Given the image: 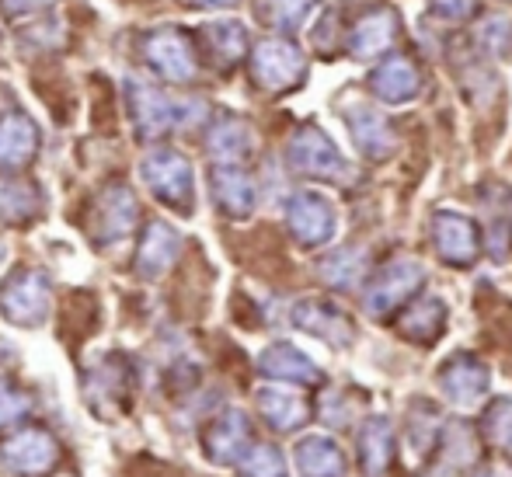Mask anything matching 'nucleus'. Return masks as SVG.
<instances>
[{"label":"nucleus","mask_w":512,"mask_h":477,"mask_svg":"<svg viewBox=\"0 0 512 477\" xmlns=\"http://www.w3.org/2000/svg\"><path fill=\"white\" fill-rule=\"evenodd\" d=\"M345 122H349V133L356 140V147L363 150L373 161H384L398 150V136H394V126L377 112L373 105H363V101H352L345 108Z\"/></svg>","instance_id":"10"},{"label":"nucleus","mask_w":512,"mask_h":477,"mask_svg":"<svg viewBox=\"0 0 512 477\" xmlns=\"http://www.w3.org/2000/svg\"><path fill=\"white\" fill-rule=\"evenodd\" d=\"M366 272V251L363 248H342L321 262V279L335 289H349L363 279Z\"/></svg>","instance_id":"25"},{"label":"nucleus","mask_w":512,"mask_h":477,"mask_svg":"<svg viewBox=\"0 0 512 477\" xmlns=\"http://www.w3.org/2000/svg\"><path fill=\"white\" fill-rule=\"evenodd\" d=\"M262 373H265V377H276V380L307 383V387L321 383V370L310 363L304 352L293 349V345H286V342L269 345V349L262 352Z\"/></svg>","instance_id":"18"},{"label":"nucleus","mask_w":512,"mask_h":477,"mask_svg":"<svg viewBox=\"0 0 512 477\" xmlns=\"http://www.w3.org/2000/svg\"><path fill=\"white\" fill-rule=\"evenodd\" d=\"M398 32H401L398 11H391V7H373L370 14H363V18L352 25L345 46H349V56H356V60H370V56L387 53V49L394 46V39H398Z\"/></svg>","instance_id":"11"},{"label":"nucleus","mask_w":512,"mask_h":477,"mask_svg":"<svg viewBox=\"0 0 512 477\" xmlns=\"http://www.w3.org/2000/svg\"><path fill=\"white\" fill-rule=\"evenodd\" d=\"M485 432L495 446L512 453V397H499L485 411Z\"/></svg>","instance_id":"28"},{"label":"nucleus","mask_w":512,"mask_h":477,"mask_svg":"<svg viewBox=\"0 0 512 477\" xmlns=\"http://www.w3.org/2000/svg\"><path fill=\"white\" fill-rule=\"evenodd\" d=\"M258 404H262L265 418H269L276 429H297V425H304L310 415L307 401H300L297 394H286V390H262V394H258Z\"/></svg>","instance_id":"24"},{"label":"nucleus","mask_w":512,"mask_h":477,"mask_svg":"<svg viewBox=\"0 0 512 477\" xmlns=\"http://www.w3.org/2000/svg\"><path fill=\"white\" fill-rule=\"evenodd\" d=\"M481 42H485L488 53L509 56L512 53V21L509 18H492L481 28Z\"/></svg>","instance_id":"30"},{"label":"nucleus","mask_w":512,"mask_h":477,"mask_svg":"<svg viewBox=\"0 0 512 477\" xmlns=\"http://www.w3.org/2000/svg\"><path fill=\"white\" fill-rule=\"evenodd\" d=\"M46 4H53V0H0V11H4L7 18H25V14L42 11Z\"/></svg>","instance_id":"32"},{"label":"nucleus","mask_w":512,"mask_h":477,"mask_svg":"<svg viewBox=\"0 0 512 477\" xmlns=\"http://www.w3.org/2000/svg\"><path fill=\"white\" fill-rule=\"evenodd\" d=\"M286 157H290L293 171L310 178H324V182H338V178H349V164L338 154L335 140L324 136L321 129L304 126L293 133L290 147H286Z\"/></svg>","instance_id":"4"},{"label":"nucleus","mask_w":512,"mask_h":477,"mask_svg":"<svg viewBox=\"0 0 512 477\" xmlns=\"http://www.w3.org/2000/svg\"><path fill=\"white\" fill-rule=\"evenodd\" d=\"M209 150L223 161H237L251 150V126L237 115H220L209 129Z\"/></svg>","instance_id":"23"},{"label":"nucleus","mask_w":512,"mask_h":477,"mask_svg":"<svg viewBox=\"0 0 512 477\" xmlns=\"http://www.w3.org/2000/svg\"><path fill=\"white\" fill-rule=\"evenodd\" d=\"M213 192L220 209L230 216H248L255 209V182L234 164H220L213 171Z\"/></svg>","instance_id":"19"},{"label":"nucleus","mask_w":512,"mask_h":477,"mask_svg":"<svg viewBox=\"0 0 512 477\" xmlns=\"http://www.w3.org/2000/svg\"><path fill=\"white\" fill-rule=\"evenodd\" d=\"M432 248L443 258L446 265H457V269H467V265L478 262L481 255V230L471 216L453 213V209H439L432 216Z\"/></svg>","instance_id":"6"},{"label":"nucleus","mask_w":512,"mask_h":477,"mask_svg":"<svg viewBox=\"0 0 512 477\" xmlns=\"http://www.w3.org/2000/svg\"><path fill=\"white\" fill-rule=\"evenodd\" d=\"M286 220L290 230L304 248H317V244H328L338 230V216L324 195L317 192H297L286 206Z\"/></svg>","instance_id":"8"},{"label":"nucleus","mask_w":512,"mask_h":477,"mask_svg":"<svg viewBox=\"0 0 512 477\" xmlns=\"http://www.w3.org/2000/svg\"><path fill=\"white\" fill-rule=\"evenodd\" d=\"M199 42L216 70H234L248 53V28L241 21H209L199 28Z\"/></svg>","instance_id":"14"},{"label":"nucleus","mask_w":512,"mask_h":477,"mask_svg":"<svg viewBox=\"0 0 512 477\" xmlns=\"http://www.w3.org/2000/svg\"><path fill=\"white\" fill-rule=\"evenodd\" d=\"M478 477H509V474L502 471V467H485V471H481Z\"/></svg>","instance_id":"34"},{"label":"nucleus","mask_w":512,"mask_h":477,"mask_svg":"<svg viewBox=\"0 0 512 477\" xmlns=\"http://www.w3.org/2000/svg\"><path fill=\"white\" fill-rule=\"evenodd\" d=\"M297 467L304 477H345L342 450L324 436H307L297 446Z\"/></svg>","instance_id":"21"},{"label":"nucleus","mask_w":512,"mask_h":477,"mask_svg":"<svg viewBox=\"0 0 512 477\" xmlns=\"http://www.w3.org/2000/svg\"><path fill=\"white\" fill-rule=\"evenodd\" d=\"M143 56H147L150 70H157L168 81H192L196 77V49H192L189 35L178 28H157L143 39Z\"/></svg>","instance_id":"7"},{"label":"nucleus","mask_w":512,"mask_h":477,"mask_svg":"<svg viewBox=\"0 0 512 477\" xmlns=\"http://www.w3.org/2000/svg\"><path fill=\"white\" fill-rule=\"evenodd\" d=\"M425 286V265L415 262V258H394L384 269L377 272V279L366 289V314L370 317H391L398 307H405L411 296Z\"/></svg>","instance_id":"1"},{"label":"nucleus","mask_w":512,"mask_h":477,"mask_svg":"<svg viewBox=\"0 0 512 477\" xmlns=\"http://www.w3.org/2000/svg\"><path fill=\"white\" fill-rule=\"evenodd\" d=\"M175 244H178V237L171 234L164 223H154L147 244H143V251H140V265H147L150 276H157V272L171 262V255H175Z\"/></svg>","instance_id":"26"},{"label":"nucleus","mask_w":512,"mask_h":477,"mask_svg":"<svg viewBox=\"0 0 512 477\" xmlns=\"http://www.w3.org/2000/svg\"><path fill=\"white\" fill-rule=\"evenodd\" d=\"M39 147V133H35V122L21 112H11L7 119H0V164L7 168H18Z\"/></svg>","instance_id":"20"},{"label":"nucleus","mask_w":512,"mask_h":477,"mask_svg":"<svg viewBox=\"0 0 512 477\" xmlns=\"http://www.w3.org/2000/svg\"><path fill=\"white\" fill-rule=\"evenodd\" d=\"M192 7H230L237 4V0H189Z\"/></svg>","instance_id":"33"},{"label":"nucleus","mask_w":512,"mask_h":477,"mask_svg":"<svg viewBox=\"0 0 512 477\" xmlns=\"http://www.w3.org/2000/svg\"><path fill=\"white\" fill-rule=\"evenodd\" d=\"M129 98H133V112L143 136H164L168 129L189 126L196 115H203V108H196L199 101H175L140 81H129Z\"/></svg>","instance_id":"3"},{"label":"nucleus","mask_w":512,"mask_h":477,"mask_svg":"<svg viewBox=\"0 0 512 477\" xmlns=\"http://www.w3.org/2000/svg\"><path fill=\"white\" fill-rule=\"evenodd\" d=\"M244 477H286L283 457H279L276 446H258L251 453L248 467H244Z\"/></svg>","instance_id":"29"},{"label":"nucleus","mask_w":512,"mask_h":477,"mask_svg":"<svg viewBox=\"0 0 512 477\" xmlns=\"http://www.w3.org/2000/svg\"><path fill=\"white\" fill-rule=\"evenodd\" d=\"M370 88L384 105H405L422 91V74H418L415 60H408V56H387L370 74Z\"/></svg>","instance_id":"13"},{"label":"nucleus","mask_w":512,"mask_h":477,"mask_svg":"<svg viewBox=\"0 0 512 477\" xmlns=\"http://www.w3.org/2000/svg\"><path fill=\"white\" fill-rule=\"evenodd\" d=\"M0 310L18 324H35L46 310V283L39 276H18L7 286H0Z\"/></svg>","instance_id":"16"},{"label":"nucleus","mask_w":512,"mask_h":477,"mask_svg":"<svg viewBox=\"0 0 512 477\" xmlns=\"http://www.w3.org/2000/svg\"><path fill=\"white\" fill-rule=\"evenodd\" d=\"M244 439H248V422H244V415L241 411H227V415L216 422V439L209 443V450H213L216 457H234L244 446Z\"/></svg>","instance_id":"27"},{"label":"nucleus","mask_w":512,"mask_h":477,"mask_svg":"<svg viewBox=\"0 0 512 477\" xmlns=\"http://www.w3.org/2000/svg\"><path fill=\"white\" fill-rule=\"evenodd\" d=\"M439 387L457 408H478L492 394V370L474 352H453L439 366Z\"/></svg>","instance_id":"5"},{"label":"nucleus","mask_w":512,"mask_h":477,"mask_svg":"<svg viewBox=\"0 0 512 477\" xmlns=\"http://www.w3.org/2000/svg\"><path fill=\"white\" fill-rule=\"evenodd\" d=\"M293 324L310 331V335L324 338V342L335 345V349L352 345V321L328 300H300L297 307H293Z\"/></svg>","instance_id":"12"},{"label":"nucleus","mask_w":512,"mask_h":477,"mask_svg":"<svg viewBox=\"0 0 512 477\" xmlns=\"http://www.w3.org/2000/svg\"><path fill=\"white\" fill-rule=\"evenodd\" d=\"M394 460V432L384 415H370L359 429V464L366 477H380Z\"/></svg>","instance_id":"17"},{"label":"nucleus","mask_w":512,"mask_h":477,"mask_svg":"<svg viewBox=\"0 0 512 477\" xmlns=\"http://www.w3.org/2000/svg\"><path fill=\"white\" fill-rule=\"evenodd\" d=\"M429 7L443 21H471L478 14L481 0H429Z\"/></svg>","instance_id":"31"},{"label":"nucleus","mask_w":512,"mask_h":477,"mask_svg":"<svg viewBox=\"0 0 512 477\" xmlns=\"http://www.w3.org/2000/svg\"><path fill=\"white\" fill-rule=\"evenodd\" d=\"M304 74H307V60L297 42L290 39H265L251 53V77H255L258 88L272 91V95L297 88L304 81Z\"/></svg>","instance_id":"2"},{"label":"nucleus","mask_w":512,"mask_h":477,"mask_svg":"<svg viewBox=\"0 0 512 477\" xmlns=\"http://www.w3.org/2000/svg\"><path fill=\"white\" fill-rule=\"evenodd\" d=\"M143 178L150 182V189L161 195L171 206H189L192 199V171L189 161L182 154H171V150H157L143 161Z\"/></svg>","instance_id":"9"},{"label":"nucleus","mask_w":512,"mask_h":477,"mask_svg":"<svg viewBox=\"0 0 512 477\" xmlns=\"http://www.w3.org/2000/svg\"><path fill=\"white\" fill-rule=\"evenodd\" d=\"M398 331L415 345H432L446 331V303L439 296H411L405 303V314L398 321Z\"/></svg>","instance_id":"15"},{"label":"nucleus","mask_w":512,"mask_h":477,"mask_svg":"<svg viewBox=\"0 0 512 477\" xmlns=\"http://www.w3.org/2000/svg\"><path fill=\"white\" fill-rule=\"evenodd\" d=\"M321 0H258L255 14L262 25L276 28V32H297L307 25V18L317 11Z\"/></svg>","instance_id":"22"}]
</instances>
